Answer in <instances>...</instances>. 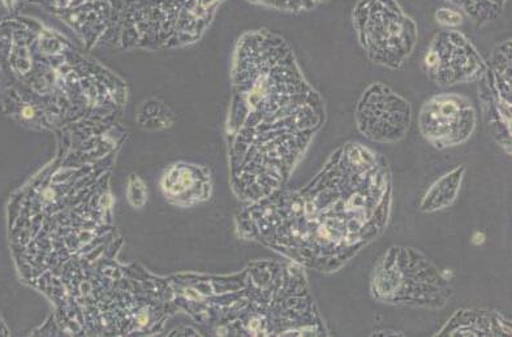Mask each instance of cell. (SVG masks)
I'll use <instances>...</instances> for the list:
<instances>
[{
	"instance_id": "obj_1",
	"label": "cell",
	"mask_w": 512,
	"mask_h": 337,
	"mask_svg": "<svg viewBox=\"0 0 512 337\" xmlns=\"http://www.w3.org/2000/svg\"><path fill=\"white\" fill-rule=\"evenodd\" d=\"M393 179L384 155L347 142L304 187L279 188L239 215L238 231L288 261L333 274L385 232Z\"/></svg>"
},
{
	"instance_id": "obj_2",
	"label": "cell",
	"mask_w": 512,
	"mask_h": 337,
	"mask_svg": "<svg viewBox=\"0 0 512 337\" xmlns=\"http://www.w3.org/2000/svg\"><path fill=\"white\" fill-rule=\"evenodd\" d=\"M226 133L231 181L257 202L285 184L326 122L324 98L285 38L249 30L236 43Z\"/></svg>"
},
{
	"instance_id": "obj_3",
	"label": "cell",
	"mask_w": 512,
	"mask_h": 337,
	"mask_svg": "<svg viewBox=\"0 0 512 337\" xmlns=\"http://www.w3.org/2000/svg\"><path fill=\"white\" fill-rule=\"evenodd\" d=\"M3 108L38 131L120 116L126 84L57 30L21 12L0 17Z\"/></svg>"
},
{
	"instance_id": "obj_4",
	"label": "cell",
	"mask_w": 512,
	"mask_h": 337,
	"mask_svg": "<svg viewBox=\"0 0 512 337\" xmlns=\"http://www.w3.org/2000/svg\"><path fill=\"white\" fill-rule=\"evenodd\" d=\"M226 0H36L86 50H171L195 45Z\"/></svg>"
},
{
	"instance_id": "obj_5",
	"label": "cell",
	"mask_w": 512,
	"mask_h": 337,
	"mask_svg": "<svg viewBox=\"0 0 512 337\" xmlns=\"http://www.w3.org/2000/svg\"><path fill=\"white\" fill-rule=\"evenodd\" d=\"M370 292L382 304L440 310L454 295L446 276L419 250L391 246L374 267Z\"/></svg>"
},
{
	"instance_id": "obj_6",
	"label": "cell",
	"mask_w": 512,
	"mask_h": 337,
	"mask_svg": "<svg viewBox=\"0 0 512 337\" xmlns=\"http://www.w3.org/2000/svg\"><path fill=\"white\" fill-rule=\"evenodd\" d=\"M352 23L365 55L377 66L402 68L419 41L416 21L397 0H357Z\"/></svg>"
},
{
	"instance_id": "obj_7",
	"label": "cell",
	"mask_w": 512,
	"mask_h": 337,
	"mask_svg": "<svg viewBox=\"0 0 512 337\" xmlns=\"http://www.w3.org/2000/svg\"><path fill=\"white\" fill-rule=\"evenodd\" d=\"M357 131L378 144H395L406 137L412 123L411 103L384 82H373L355 107Z\"/></svg>"
},
{
	"instance_id": "obj_8",
	"label": "cell",
	"mask_w": 512,
	"mask_h": 337,
	"mask_svg": "<svg viewBox=\"0 0 512 337\" xmlns=\"http://www.w3.org/2000/svg\"><path fill=\"white\" fill-rule=\"evenodd\" d=\"M425 75L440 88L479 81L485 60L463 33L443 29L433 37L424 56Z\"/></svg>"
},
{
	"instance_id": "obj_9",
	"label": "cell",
	"mask_w": 512,
	"mask_h": 337,
	"mask_svg": "<svg viewBox=\"0 0 512 337\" xmlns=\"http://www.w3.org/2000/svg\"><path fill=\"white\" fill-rule=\"evenodd\" d=\"M477 125V112L470 98L438 94L424 103L419 115L421 135L438 150L455 148L470 140Z\"/></svg>"
},
{
	"instance_id": "obj_10",
	"label": "cell",
	"mask_w": 512,
	"mask_h": 337,
	"mask_svg": "<svg viewBox=\"0 0 512 337\" xmlns=\"http://www.w3.org/2000/svg\"><path fill=\"white\" fill-rule=\"evenodd\" d=\"M479 97L494 140L511 154V41L499 43L481 76Z\"/></svg>"
},
{
	"instance_id": "obj_11",
	"label": "cell",
	"mask_w": 512,
	"mask_h": 337,
	"mask_svg": "<svg viewBox=\"0 0 512 337\" xmlns=\"http://www.w3.org/2000/svg\"><path fill=\"white\" fill-rule=\"evenodd\" d=\"M162 188L167 200L183 206L206 201L212 192L208 172L189 164L171 167L162 180Z\"/></svg>"
},
{
	"instance_id": "obj_12",
	"label": "cell",
	"mask_w": 512,
	"mask_h": 337,
	"mask_svg": "<svg viewBox=\"0 0 512 337\" xmlns=\"http://www.w3.org/2000/svg\"><path fill=\"white\" fill-rule=\"evenodd\" d=\"M511 321L497 311L462 309L447 321L437 336H511Z\"/></svg>"
},
{
	"instance_id": "obj_13",
	"label": "cell",
	"mask_w": 512,
	"mask_h": 337,
	"mask_svg": "<svg viewBox=\"0 0 512 337\" xmlns=\"http://www.w3.org/2000/svg\"><path fill=\"white\" fill-rule=\"evenodd\" d=\"M466 171V166H459L438 179L425 193L420 210L423 213H436L453 205L459 196Z\"/></svg>"
},
{
	"instance_id": "obj_14",
	"label": "cell",
	"mask_w": 512,
	"mask_h": 337,
	"mask_svg": "<svg viewBox=\"0 0 512 337\" xmlns=\"http://www.w3.org/2000/svg\"><path fill=\"white\" fill-rule=\"evenodd\" d=\"M258 6L271 8V10L290 12V14H299V12H308L321 6L328 0H248Z\"/></svg>"
},
{
	"instance_id": "obj_15",
	"label": "cell",
	"mask_w": 512,
	"mask_h": 337,
	"mask_svg": "<svg viewBox=\"0 0 512 337\" xmlns=\"http://www.w3.org/2000/svg\"><path fill=\"white\" fill-rule=\"evenodd\" d=\"M505 3L506 0H470L467 12L477 23L486 24L502 14Z\"/></svg>"
},
{
	"instance_id": "obj_16",
	"label": "cell",
	"mask_w": 512,
	"mask_h": 337,
	"mask_svg": "<svg viewBox=\"0 0 512 337\" xmlns=\"http://www.w3.org/2000/svg\"><path fill=\"white\" fill-rule=\"evenodd\" d=\"M436 20L446 28H455L463 23V16L459 12L449 10V8H441L436 12Z\"/></svg>"
},
{
	"instance_id": "obj_17",
	"label": "cell",
	"mask_w": 512,
	"mask_h": 337,
	"mask_svg": "<svg viewBox=\"0 0 512 337\" xmlns=\"http://www.w3.org/2000/svg\"><path fill=\"white\" fill-rule=\"evenodd\" d=\"M0 76H2V75H0Z\"/></svg>"
}]
</instances>
